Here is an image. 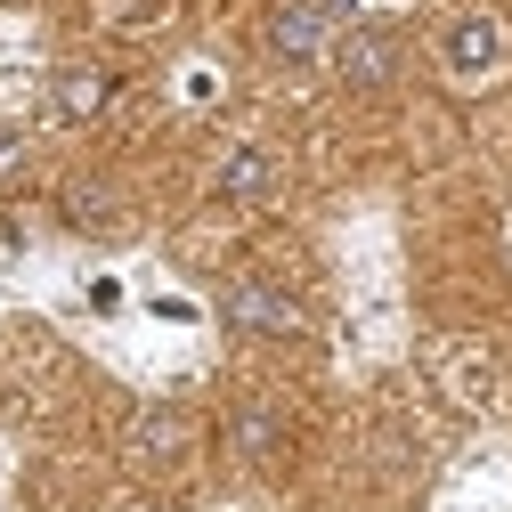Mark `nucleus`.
<instances>
[{
  "instance_id": "obj_1",
  "label": "nucleus",
  "mask_w": 512,
  "mask_h": 512,
  "mask_svg": "<svg viewBox=\"0 0 512 512\" xmlns=\"http://www.w3.org/2000/svg\"><path fill=\"white\" fill-rule=\"evenodd\" d=\"M334 66H342L350 90H382V82L399 74V33H382V25H350V33L334 41Z\"/></svg>"
},
{
  "instance_id": "obj_2",
  "label": "nucleus",
  "mask_w": 512,
  "mask_h": 512,
  "mask_svg": "<svg viewBox=\"0 0 512 512\" xmlns=\"http://www.w3.org/2000/svg\"><path fill=\"white\" fill-rule=\"evenodd\" d=\"M220 317L244 334H301V301L277 293V285H228L220 293Z\"/></svg>"
},
{
  "instance_id": "obj_3",
  "label": "nucleus",
  "mask_w": 512,
  "mask_h": 512,
  "mask_svg": "<svg viewBox=\"0 0 512 512\" xmlns=\"http://www.w3.org/2000/svg\"><path fill=\"white\" fill-rule=\"evenodd\" d=\"M326 0H277L269 9V49L285 57V66H309L317 49H326Z\"/></svg>"
},
{
  "instance_id": "obj_4",
  "label": "nucleus",
  "mask_w": 512,
  "mask_h": 512,
  "mask_svg": "<svg viewBox=\"0 0 512 512\" xmlns=\"http://www.w3.org/2000/svg\"><path fill=\"white\" fill-rule=\"evenodd\" d=\"M496 57H504L496 17H456V25H447V74H488Z\"/></svg>"
},
{
  "instance_id": "obj_5",
  "label": "nucleus",
  "mask_w": 512,
  "mask_h": 512,
  "mask_svg": "<svg viewBox=\"0 0 512 512\" xmlns=\"http://www.w3.org/2000/svg\"><path fill=\"white\" fill-rule=\"evenodd\" d=\"M179 447H187V415H179V407H147V415L131 423V456H139V464H171Z\"/></svg>"
},
{
  "instance_id": "obj_6",
  "label": "nucleus",
  "mask_w": 512,
  "mask_h": 512,
  "mask_svg": "<svg viewBox=\"0 0 512 512\" xmlns=\"http://www.w3.org/2000/svg\"><path fill=\"white\" fill-rule=\"evenodd\" d=\"M269 179H277V171H269L261 147H236V155L220 163V196H228V204H261V196H269Z\"/></svg>"
},
{
  "instance_id": "obj_7",
  "label": "nucleus",
  "mask_w": 512,
  "mask_h": 512,
  "mask_svg": "<svg viewBox=\"0 0 512 512\" xmlns=\"http://www.w3.org/2000/svg\"><path fill=\"white\" fill-rule=\"evenodd\" d=\"M106 98H114V74H106V66H74V74H57V114H66V122L98 114Z\"/></svg>"
},
{
  "instance_id": "obj_8",
  "label": "nucleus",
  "mask_w": 512,
  "mask_h": 512,
  "mask_svg": "<svg viewBox=\"0 0 512 512\" xmlns=\"http://www.w3.org/2000/svg\"><path fill=\"white\" fill-rule=\"evenodd\" d=\"M66 220H74V228H90V236L122 228V204H114V187H98V179H74V187H66Z\"/></svg>"
},
{
  "instance_id": "obj_9",
  "label": "nucleus",
  "mask_w": 512,
  "mask_h": 512,
  "mask_svg": "<svg viewBox=\"0 0 512 512\" xmlns=\"http://www.w3.org/2000/svg\"><path fill=\"white\" fill-rule=\"evenodd\" d=\"M25 163V131H0V171H17Z\"/></svg>"
}]
</instances>
